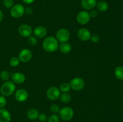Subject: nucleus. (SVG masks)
<instances>
[{"instance_id":"obj_24","label":"nucleus","mask_w":123,"mask_h":122,"mask_svg":"<svg viewBox=\"0 0 123 122\" xmlns=\"http://www.w3.org/2000/svg\"><path fill=\"white\" fill-rule=\"evenodd\" d=\"M20 60L19 59V58L17 57H13L10 59L9 61V63L11 67H16L20 63Z\"/></svg>"},{"instance_id":"obj_1","label":"nucleus","mask_w":123,"mask_h":122,"mask_svg":"<svg viewBox=\"0 0 123 122\" xmlns=\"http://www.w3.org/2000/svg\"><path fill=\"white\" fill-rule=\"evenodd\" d=\"M43 48L46 51L49 53H53L56 51L58 49V41L56 38L54 37H46L43 41Z\"/></svg>"},{"instance_id":"obj_21","label":"nucleus","mask_w":123,"mask_h":122,"mask_svg":"<svg viewBox=\"0 0 123 122\" xmlns=\"http://www.w3.org/2000/svg\"><path fill=\"white\" fill-rule=\"evenodd\" d=\"M61 102L63 103H68L71 100V96L68 93H63L60 94V98Z\"/></svg>"},{"instance_id":"obj_19","label":"nucleus","mask_w":123,"mask_h":122,"mask_svg":"<svg viewBox=\"0 0 123 122\" xmlns=\"http://www.w3.org/2000/svg\"><path fill=\"white\" fill-rule=\"evenodd\" d=\"M96 7H97V10H99L100 11L105 12L106 11L108 10V8H109V5L105 1H101L97 2V4H96Z\"/></svg>"},{"instance_id":"obj_14","label":"nucleus","mask_w":123,"mask_h":122,"mask_svg":"<svg viewBox=\"0 0 123 122\" xmlns=\"http://www.w3.org/2000/svg\"><path fill=\"white\" fill-rule=\"evenodd\" d=\"M33 33L34 34L35 37H37L38 38H44L46 36L48 31L46 28L43 26H37L34 29L33 31Z\"/></svg>"},{"instance_id":"obj_34","label":"nucleus","mask_w":123,"mask_h":122,"mask_svg":"<svg viewBox=\"0 0 123 122\" xmlns=\"http://www.w3.org/2000/svg\"><path fill=\"white\" fill-rule=\"evenodd\" d=\"M25 4H32V2H34V1L35 0H22Z\"/></svg>"},{"instance_id":"obj_28","label":"nucleus","mask_w":123,"mask_h":122,"mask_svg":"<svg viewBox=\"0 0 123 122\" xmlns=\"http://www.w3.org/2000/svg\"><path fill=\"white\" fill-rule=\"evenodd\" d=\"M28 41L31 45H36L37 43V39L35 37L30 36L28 38Z\"/></svg>"},{"instance_id":"obj_4","label":"nucleus","mask_w":123,"mask_h":122,"mask_svg":"<svg viewBox=\"0 0 123 122\" xmlns=\"http://www.w3.org/2000/svg\"><path fill=\"white\" fill-rule=\"evenodd\" d=\"M60 117L64 121H69L74 116V111L73 109L68 106L62 108L59 112Z\"/></svg>"},{"instance_id":"obj_11","label":"nucleus","mask_w":123,"mask_h":122,"mask_svg":"<svg viewBox=\"0 0 123 122\" xmlns=\"http://www.w3.org/2000/svg\"><path fill=\"white\" fill-rule=\"evenodd\" d=\"M15 99L17 101L23 102L26 100V99L28 98V93L27 91L23 89H20L18 90L15 93Z\"/></svg>"},{"instance_id":"obj_30","label":"nucleus","mask_w":123,"mask_h":122,"mask_svg":"<svg viewBox=\"0 0 123 122\" xmlns=\"http://www.w3.org/2000/svg\"><path fill=\"white\" fill-rule=\"evenodd\" d=\"M38 118L40 122H46L48 120V116L46 114L41 113L38 115Z\"/></svg>"},{"instance_id":"obj_6","label":"nucleus","mask_w":123,"mask_h":122,"mask_svg":"<svg viewBox=\"0 0 123 122\" xmlns=\"http://www.w3.org/2000/svg\"><path fill=\"white\" fill-rule=\"evenodd\" d=\"M70 85L73 90L80 91L85 87V81L81 78L75 77L71 80Z\"/></svg>"},{"instance_id":"obj_7","label":"nucleus","mask_w":123,"mask_h":122,"mask_svg":"<svg viewBox=\"0 0 123 122\" xmlns=\"http://www.w3.org/2000/svg\"><path fill=\"white\" fill-rule=\"evenodd\" d=\"M61 91L58 87L52 86L49 87L46 92L47 98L50 100H56L60 98Z\"/></svg>"},{"instance_id":"obj_10","label":"nucleus","mask_w":123,"mask_h":122,"mask_svg":"<svg viewBox=\"0 0 123 122\" xmlns=\"http://www.w3.org/2000/svg\"><path fill=\"white\" fill-rule=\"evenodd\" d=\"M18 32L23 37H29L32 33V29L31 26L24 24L20 26L18 28Z\"/></svg>"},{"instance_id":"obj_16","label":"nucleus","mask_w":123,"mask_h":122,"mask_svg":"<svg viewBox=\"0 0 123 122\" xmlns=\"http://www.w3.org/2000/svg\"><path fill=\"white\" fill-rule=\"evenodd\" d=\"M10 113L4 108L0 109V122H10L11 120Z\"/></svg>"},{"instance_id":"obj_36","label":"nucleus","mask_w":123,"mask_h":122,"mask_svg":"<svg viewBox=\"0 0 123 122\" xmlns=\"http://www.w3.org/2000/svg\"></svg>"},{"instance_id":"obj_3","label":"nucleus","mask_w":123,"mask_h":122,"mask_svg":"<svg viewBox=\"0 0 123 122\" xmlns=\"http://www.w3.org/2000/svg\"><path fill=\"white\" fill-rule=\"evenodd\" d=\"M70 38V32L66 28H61L56 32V39L60 43L67 42Z\"/></svg>"},{"instance_id":"obj_31","label":"nucleus","mask_w":123,"mask_h":122,"mask_svg":"<svg viewBox=\"0 0 123 122\" xmlns=\"http://www.w3.org/2000/svg\"><path fill=\"white\" fill-rule=\"evenodd\" d=\"M90 39L92 43H97L100 41V36L98 34H93L92 35H91Z\"/></svg>"},{"instance_id":"obj_29","label":"nucleus","mask_w":123,"mask_h":122,"mask_svg":"<svg viewBox=\"0 0 123 122\" xmlns=\"http://www.w3.org/2000/svg\"><path fill=\"white\" fill-rule=\"evenodd\" d=\"M50 110L53 113H58V112H60V106L57 105H52L50 106Z\"/></svg>"},{"instance_id":"obj_33","label":"nucleus","mask_w":123,"mask_h":122,"mask_svg":"<svg viewBox=\"0 0 123 122\" xmlns=\"http://www.w3.org/2000/svg\"><path fill=\"white\" fill-rule=\"evenodd\" d=\"M32 11H33V10H32L31 7H27L26 9H25V13H26V14H28V15L32 14Z\"/></svg>"},{"instance_id":"obj_22","label":"nucleus","mask_w":123,"mask_h":122,"mask_svg":"<svg viewBox=\"0 0 123 122\" xmlns=\"http://www.w3.org/2000/svg\"><path fill=\"white\" fill-rule=\"evenodd\" d=\"M71 87L70 83H63L61 84L60 86V90L61 92H63V93H67L68 92H69L70 90Z\"/></svg>"},{"instance_id":"obj_15","label":"nucleus","mask_w":123,"mask_h":122,"mask_svg":"<svg viewBox=\"0 0 123 122\" xmlns=\"http://www.w3.org/2000/svg\"><path fill=\"white\" fill-rule=\"evenodd\" d=\"M97 4L96 0H82L81 6L86 10H90L94 8Z\"/></svg>"},{"instance_id":"obj_5","label":"nucleus","mask_w":123,"mask_h":122,"mask_svg":"<svg viewBox=\"0 0 123 122\" xmlns=\"http://www.w3.org/2000/svg\"><path fill=\"white\" fill-rule=\"evenodd\" d=\"M25 13V8L20 4H17L14 5L11 8L10 14L12 17L15 19L20 18L24 15Z\"/></svg>"},{"instance_id":"obj_12","label":"nucleus","mask_w":123,"mask_h":122,"mask_svg":"<svg viewBox=\"0 0 123 122\" xmlns=\"http://www.w3.org/2000/svg\"><path fill=\"white\" fill-rule=\"evenodd\" d=\"M78 37L80 40L87 41L91 38V34L90 31L86 28H81L78 32Z\"/></svg>"},{"instance_id":"obj_2","label":"nucleus","mask_w":123,"mask_h":122,"mask_svg":"<svg viewBox=\"0 0 123 122\" xmlns=\"http://www.w3.org/2000/svg\"><path fill=\"white\" fill-rule=\"evenodd\" d=\"M16 90V86L12 81H5L1 86L0 92L2 96H10L13 94Z\"/></svg>"},{"instance_id":"obj_26","label":"nucleus","mask_w":123,"mask_h":122,"mask_svg":"<svg viewBox=\"0 0 123 122\" xmlns=\"http://www.w3.org/2000/svg\"><path fill=\"white\" fill-rule=\"evenodd\" d=\"M48 120V122H60V117L55 114L51 115Z\"/></svg>"},{"instance_id":"obj_25","label":"nucleus","mask_w":123,"mask_h":122,"mask_svg":"<svg viewBox=\"0 0 123 122\" xmlns=\"http://www.w3.org/2000/svg\"><path fill=\"white\" fill-rule=\"evenodd\" d=\"M3 4L6 8H11L14 6L13 0H3Z\"/></svg>"},{"instance_id":"obj_8","label":"nucleus","mask_w":123,"mask_h":122,"mask_svg":"<svg viewBox=\"0 0 123 122\" xmlns=\"http://www.w3.org/2000/svg\"><path fill=\"white\" fill-rule=\"evenodd\" d=\"M90 14L86 11H81L79 12L77 15L76 19L80 25H86L90 22Z\"/></svg>"},{"instance_id":"obj_13","label":"nucleus","mask_w":123,"mask_h":122,"mask_svg":"<svg viewBox=\"0 0 123 122\" xmlns=\"http://www.w3.org/2000/svg\"><path fill=\"white\" fill-rule=\"evenodd\" d=\"M12 80L14 83L22 84L26 80L25 75L22 72H14L11 75Z\"/></svg>"},{"instance_id":"obj_9","label":"nucleus","mask_w":123,"mask_h":122,"mask_svg":"<svg viewBox=\"0 0 123 122\" xmlns=\"http://www.w3.org/2000/svg\"><path fill=\"white\" fill-rule=\"evenodd\" d=\"M32 56V54L31 50L28 49H24L20 51V53H19V56H18V58L20 60V62L26 63L31 59Z\"/></svg>"},{"instance_id":"obj_35","label":"nucleus","mask_w":123,"mask_h":122,"mask_svg":"<svg viewBox=\"0 0 123 122\" xmlns=\"http://www.w3.org/2000/svg\"><path fill=\"white\" fill-rule=\"evenodd\" d=\"M3 17H4L3 13H2V11L0 10V22H1L2 20V19H3Z\"/></svg>"},{"instance_id":"obj_18","label":"nucleus","mask_w":123,"mask_h":122,"mask_svg":"<svg viewBox=\"0 0 123 122\" xmlns=\"http://www.w3.org/2000/svg\"><path fill=\"white\" fill-rule=\"evenodd\" d=\"M26 114H27V117L29 119L31 120H34L38 118L39 113L36 108H30L27 111Z\"/></svg>"},{"instance_id":"obj_17","label":"nucleus","mask_w":123,"mask_h":122,"mask_svg":"<svg viewBox=\"0 0 123 122\" xmlns=\"http://www.w3.org/2000/svg\"><path fill=\"white\" fill-rule=\"evenodd\" d=\"M58 49L62 53L67 54L68 53L72 50V45L68 42H65V43H61L60 45H59Z\"/></svg>"},{"instance_id":"obj_20","label":"nucleus","mask_w":123,"mask_h":122,"mask_svg":"<svg viewBox=\"0 0 123 122\" xmlns=\"http://www.w3.org/2000/svg\"><path fill=\"white\" fill-rule=\"evenodd\" d=\"M114 74L117 79L120 80H123V67L118 66L116 67L114 71Z\"/></svg>"},{"instance_id":"obj_27","label":"nucleus","mask_w":123,"mask_h":122,"mask_svg":"<svg viewBox=\"0 0 123 122\" xmlns=\"http://www.w3.org/2000/svg\"><path fill=\"white\" fill-rule=\"evenodd\" d=\"M7 99L4 96L0 95V109L4 108L7 104Z\"/></svg>"},{"instance_id":"obj_23","label":"nucleus","mask_w":123,"mask_h":122,"mask_svg":"<svg viewBox=\"0 0 123 122\" xmlns=\"http://www.w3.org/2000/svg\"><path fill=\"white\" fill-rule=\"evenodd\" d=\"M10 77V74L7 71L4 70L0 73V78L1 79V80L4 81V82L5 81H8Z\"/></svg>"},{"instance_id":"obj_32","label":"nucleus","mask_w":123,"mask_h":122,"mask_svg":"<svg viewBox=\"0 0 123 122\" xmlns=\"http://www.w3.org/2000/svg\"><path fill=\"white\" fill-rule=\"evenodd\" d=\"M89 14H90V17L95 18L98 15V11L96 10H91L90 13H89Z\"/></svg>"}]
</instances>
